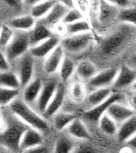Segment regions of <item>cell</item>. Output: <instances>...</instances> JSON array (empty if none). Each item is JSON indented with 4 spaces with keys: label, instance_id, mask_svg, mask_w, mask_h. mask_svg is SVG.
Returning a JSON list of instances; mask_svg holds the SVG:
<instances>
[{
    "label": "cell",
    "instance_id": "cell-1",
    "mask_svg": "<svg viewBox=\"0 0 136 153\" xmlns=\"http://www.w3.org/2000/svg\"><path fill=\"white\" fill-rule=\"evenodd\" d=\"M1 120L2 129L0 135L1 146L16 153H19L23 136L31 127L23 122L18 115L14 114L8 106L2 107Z\"/></svg>",
    "mask_w": 136,
    "mask_h": 153
},
{
    "label": "cell",
    "instance_id": "cell-2",
    "mask_svg": "<svg viewBox=\"0 0 136 153\" xmlns=\"http://www.w3.org/2000/svg\"><path fill=\"white\" fill-rule=\"evenodd\" d=\"M133 39L136 40V27L122 23L111 34L99 41V51L105 57H113L120 54Z\"/></svg>",
    "mask_w": 136,
    "mask_h": 153
},
{
    "label": "cell",
    "instance_id": "cell-3",
    "mask_svg": "<svg viewBox=\"0 0 136 153\" xmlns=\"http://www.w3.org/2000/svg\"><path fill=\"white\" fill-rule=\"evenodd\" d=\"M10 110L16 115L21 118L23 122L29 125L31 128L40 131L41 133L47 132L49 127L45 117H42L38 111L31 107V105L25 101L23 98H18L8 106Z\"/></svg>",
    "mask_w": 136,
    "mask_h": 153
},
{
    "label": "cell",
    "instance_id": "cell-4",
    "mask_svg": "<svg viewBox=\"0 0 136 153\" xmlns=\"http://www.w3.org/2000/svg\"><path fill=\"white\" fill-rule=\"evenodd\" d=\"M30 49H31L30 32L16 31V34L10 43L1 51L5 54L10 62H13L21 56H23L25 53L30 51Z\"/></svg>",
    "mask_w": 136,
    "mask_h": 153
},
{
    "label": "cell",
    "instance_id": "cell-5",
    "mask_svg": "<svg viewBox=\"0 0 136 153\" xmlns=\"http://www.w3.org/2000/svg\"><path fill=\"white\" fill-rule=\"evenodd\" d=\"M117 102H122L128 104L125 93L114 92L107 101H105V102L101 103L99 105L95 106V107L86 110L82 115V120L84 123H87V124L92 126L98 125L101 117H103L107 113L108 107L112 104H114V103H117Z\"/></svg>",
    "mask_w": 136,
    "mask_h": 153
},
{
    "label": "cell",
    "instance_id": "cell-6",
    "mask_svg": "<svg viewBox=\"0 0 136 153\" xmlns=\"http://www.w3.org/2000/svg\"><path fill=\"white\" fill-rule=\"evenodd\" d=\"M93 41H94V37L91 34V32H88V33L77 34V35L66 36L65 38L61 39V45L65 52L76 54L86 50Z\"/></svg>",
    "mask_w": 136,
    "mask_h": 153
},
{
    "label": "cell",
    "instance_id": "cell-7",
    "mask_svg": "<svg viewBox=\"0 0 136 153\" xmlns=\"http://www.w3.org/2000/svg\"><path fill=\"white\" fill-rule=\"evenodd\" d=\"M34 56L28 51L23 56L16 59L14 62V73L21 81L22 87H26L33 80L34 76Z\"/></svg>",
    "mask_w": 136,
    "mask_h": 153
},
{
    "label": "cell",
    "instance_id": "cell-8",
    "mask_svg": "<svg viewBox=\"0 0 136 153\" xmlns=\"http://www.w3.org/2000/svg\"><path fill=\"white\" fill-rule=\"evenodd\" d=\"M118 73L119 68H110L98 71L92 79H90L87 82V87L90 89L91 92L101 88H110L115 83Z\"/></svg>",
    "mask_w": 136,
    "mask_h": 153
},
{
    "label": "cell",
    "instance_id": "cell-9",
    "mask_svg": "<svg viewBox=\"0 0 136 153\" xmlns=\"http://www.w3.org/2000/svg\"><path fill=\"white\" fill-rule=\"evenodd\" d=\"M58 84L56 83V81L54 80H48L43 84V88L41 90V93L39 95L38 99L35 102V107L36 110L38 112H41L42 114L46 110L49 102L52 99L56 92V89H58Z\"/></svg>",
    "mask_w": 136,
    "mask_h": 153
},
{
    "label": "cell",
    "instance_id": "cell-10",
    "mask_svg": "<svg viewBox=\"0 0 136 153\" xmlns=\"http://www.w3.org/2000/svg\"><path fill=\"white\" fill-rule=\"evenodd\" d=\"M136 82V70L129 66L127 63H124L119 68L118 76L114 83L113 87L116 90L131 88Z\"/></svg>",
    "mask_w": 136,
    "mask_h": 153
},
{
    "label": "cell",
    "instance_id": "cell-11",
    "mask_svg": "<svg viewBox=\"0 0 136 153\" xmlns=\"http://www.w3.org/2000/svg\"><path fill=\"white\" fill-rule=\"evenodd\" d=\"M107 114L110 115L120 126L127 120H129L130 117H132L133 115H135L136 113L128 104L122 102H117L114 103L108 107Z\"/></svg>",
    "mask_w": 136,
    "mask_h": 153
},
{
    "label": "cell",
    "instance_id": "cell-12",
    "mask_svg": "<svg viewBox=\"0 0 136 153\" xmlns=\"http://www.w3.org/2000/svg\"><path fill=\"white\" fill-rule=\"evenodd\" d=\"M61 39L58 36L54 35L47 40L41 42L40 44L34 46L30 49V52L35 58H46L58 46L61 45Z\"/></svg>",
    "mask_w": 136,
    "mask_h": 153
},
{
    "label": "cell",
    "instance_id": "cell-13",
    "mask_svg": "<svg viewBox=\"0 0 136 153\" xmlns=\"http://www.w3.org/2000/svg\"><path fill=\"white\" fill-rule=\"evenodd\" d=\"M65 102H66V88L64 86V84H58L55 94H54L52 99L49 102L46 110L44 111L43 117L45 118L52 117L56 112H58L61 110V108L64 106Z\"/></svg>",
    "mask_w": 136,
    "mask_h": 153
},
{
    "label": "cell",
    "instance_id": "cell-14",
    "mask_svg": "<svg viewBox=\"0 0 136 153\" xmlns=\"http://www.w3.org/2000/svg\"><path fill=\"white\" fill-rule=\"evenodd\" d=\"M65 50L61 47V45L58 46L54 50L51 52L44 61V71L48 75H52L56 71L59 70L61 65L63 62L65 56Z\"/></svg>",
    "mask_w": 136,
    "mask_h": 153
},
{
    "label": "cell",
    "instance_id": "cell-15",
    "mask_svg": "<svg viewBox=\"0 0 136 153\" xmlns=\"http://www.w3.org/2000/svg\"><path fill=\"white\" fill-rule=\"evenodd\" d=\"M69 10H70V8L66 6L65 4L61 3V2H56L52 7V9L49 11V13L41 21L51 29L59 23H63V19H65L66 14L68 13Z\"/></svg>",
    "mask_w": 136,
    "mask_h": 153
},
{
    "label": "cell",
    "instance_id": "cell-16",
    "mask_svg": "<svg viewBox=\"0 0 136 153\" xmlns=\"http://www.w3.org/2000/svg\"><path fill=\"white\" fill-rule=\"evenodd\" d=\"M54 34L51 32V29L46 26L42 21L37 22L35 27L30 31V38H31V48L40 44L41 42L47 40L53 37Z\"/></svg>",
    "mask_w": 136,
    "mask_h": 153
},
{
    "label": "cell",
    "instance_id": "cell-17",
    "mask_svg": "<svg viewBox=\"0 0 136 153\" xmlns=\"http://www.w3.org/2000/svg\"><path fill=\"white\" fill-rule=\"evenodd\" d=\"M37 19L33 18L31 14H22V16H14L11 19H9L6 24L14 31L30 32L35 27Z\"/></svg>",
    "mask_w": 136,
    "mask_h": 153
},
{
    "label": "cell",
    "instance_id": "cell-18",
    "mask_svg": "<svg viewBox=\"0 0 136 153\" xmlns=\"http://www.w3.org/2000/svg\"><path fill=\"white\" fill-rule=\"evenodd\" d=\"M43 84L40 79L36 78L30 82L26 87H24L23 91V99L28 104L32 105L35 104V102L38 99L39 95L41 93V90L43 88Z\"/></svg>",
    "mask_w": 136,
    "mask_h": 153
},
{
    "label": "cell",
    "instance_id": "cell-19",
    "mask_svg": "<svg viewBox=\"0 0 136 153\" xmlns=\"http://www.w3.org/2000/svg\"><path fill=\"white\" fill-rule=\"evenodd\" d=\"M98 2H99V6H98L97 18L99 23L107 24L111 23L114 19H118L119 11L120 10H119L117 6L108 3V2L105 1V0H98Z\"/></svg>",
    "mask_w": 136,
    "mask_h": 153
},
{
    "label": "cell",
    "instance_id": "cell-20",
    "mask_svg": "<svg viewBox=\"0 0 136 153\" xmlns=\"http://www.w3.org/2000/svg\"><path fill=\"white\" fill-rule=\"evenodd\" d=\"M113 93L114 91L112 88H101L92 91V92H90V94L87 95V97L85 99L86 106H87L88 109L95 107V106L107 101Z\"/></svg>",
    "mask_w": 136,
    "mask_h": 153
},
{
    "label": "cell",
    "instance_id": "cell-21",
    "mask_svg": "<svg viewBox=\"0 0 136 153\" xmlns=\"http://www.w3.org/2000/svg\"><path fill=\"white\" fill-rule=\"evenodd\" d=\"M66 133L68 135H70L71 137L76 138V139H81V140H89L91 138V135L89 133V131L86 127L85 123L80 118H76L70 125L67 127L65 130Z\"/></svg>",
    "mask_w": 136,
    "mask_h": 153
},
{
    "label": "cell",
    "instance_id": "cell-22",
    "mask_svg": "<svg viewBox=\"0 0 136 153\" xmlns=\"http://www.w3.org/2000/svg\"><path fill=\"white\" fill-rule=\"evenodd\" d=\"M43 143V135L40 131L30 128L23 136V139L21 142V151L30 149L36 146H39Z\"/></svg>",
    "mask_w": 136,
    "mask_h": 153
},
{
    "label": "cell",
    "instance_id": "cell-23",
    "mask_svg": "<svg viewBox=\"0 0 136 153\" xmlns=\"http://www.w3.org/2000/svg\"><path fill=\"white\" fill-rule=\"evenodd\" d=\"M136 135V114L120 125L117 133L119 140L122 142H127Z\"/></svg>",
    "mask_w": 136,
    "mask_h": 153
},
{
    "label": "cell",
    "instance_id": "cell-24",
    "mask_svg": "<svg viewBox=\"0 0 136 153\" xmlns=\"http://www.w3.org/2000/svg\"><path fill=\"white\" fill-rule=\"evenodd\" d=\"M77 147L70 135L63 134L56 139L53 145V153H72Z\"/></svg>",
    "mask_w": 136,
    "mask_h": 153
},
{
    "label": "cell",
    "instance_id": "cell-25",
    "mask_svg": "<svg viewBox=\"0 0 136 153\" xmlns=\"http://www.w3.org/2000/svg\"><path fill=\"white\" fill-rule=\"evenodd\" d=\"M97 68L92 61L90 60H82L77 65L76 68V74L81 80L88 81L92 79L97 74Z\"/></svg>",
    "mask_w": 136,
    "mask_h": 153
},
{
    "label": "cell",
    "instance_id": "cell-26",
    "mask_svg": "<svg viewBox=\"0 0 136 153\" xmlns=\"http://www.w3.org/2000/svg\"><path fill=\"white\" fill-rule=\"evenodd\" d=\"M53 118V126L54 129L58 132L63 130H66L67 127L73 122L74 120H76L77 117H76L75 113L73 112H68L65 111V110H59L58 112H56L55 114L52 117Z\"/></svg>",
    "mask_w": 136,
    "mask_h": 153
},
{
    "label": "cell",
    "instance_id": "cell-27",
    "mask_svg": "<svg viewBox=\"0 0 136 153\" xmlns=\"http://www.w3.org/2000/svg\"><path fill=\"white\" fill-rule=\"evenodd\" d=\"M56 0H45L43 2H40L38 4H35L31 7L30 14L36 19H42L49 13V11L52 9L54 4L56 3Z\"/></svg>",
    "mask_w": 136,
    "mask_h": 153
},
{
    "label": "cell",
    "instance_id": "cell-28",
    "mask_svg": "<svg viewBox=\"0 0 136 153\" xmlns=\"http://www.w3.org/2000/svg\"><path fill=\"white\" fill-rule=\"evenodd\" d=\"M0 85H1V87L11 89H19L22 87L21 81H19L18 75L11 71L0 74Z\"/></svg>",
    "mask_w": 136,
    "mask_h": 153
},
{
    "label": "cell",
    "instance_id": "cell-29",
    "mask_svg": "<svg viewBox=\"0 0 136 153\" xmlns=\"http://www.w3.org/2000/svg\"><path fill=\"white\" fill-rule=\"evenodd\" d=\"M19 96V89L1 87L0 89V102L2 107H7Z\"/></svg>",
    "mask_w": 136,
    "mask_h": 153
},
{
    "label": "cell",
    "instance_id": "cell-30",
    "mask_svg": "<svg viewBox=\"0 0 136 153\" xmlns=\"http://www.w3.org/2000/svg\"><path fill=\"white\" fill-rule=\"evenodd\" d=\"M98 127L101 130V132L105 133V135L113 136L118 133V124L113 120L110 115L105 113L103 117H101L99 123H98Z\"/></svg>",
    "mask_w": 136,
    "mask_h": 153
},
{
    "label": "cell",
    "instance_id": "cell-31",
    "mask_svg": "<svg viewBox=\"0 0 136 153\" xmlns=\"http://www.w3.org/2000/svg\"><path fill=\"white\" fill-rule=\"evenodd\" d=\"M66 34L67 36L77 35V34H83L90 32V25L85 19L75 22L73 24L67 25L66 26Z\"/></svg>",
    "mask_w": 136,
    "mask_h": 153
},
{
    "label": "cell",
    "instance_id": "cell-32",
    "mask_svg": "<svg viewBox=\"0 0 136 153\" xmlns=\"http://www.w3.org/2000/svg\"><path fill=\"white\" fill-rule=\"evenodd\" d=\"M76 68L77 65H75V62L73 61V59L70 57H65L59 68V76H61L63 81H68L72 76L74 75V73H76Z\"/></svg>",
    "mask_w": 136,
    "mask_h": 153
},
{
    "label": "cell",
    "instance_id": "cell-33",
    "mask_svg": "<svg viewBox=\"0 0 136 153\" xmlns=\"http://www.w3.org/2000/svg\"><path fill=\"white\" fill-rule=\"evenodd\" d=\"M118 21L121 23L132 25L136 27V6L127 7V8L120 9L118 16Z\"/></svg>",
    "mask_w": 136,
    "mask_h": 153
},
{
    "label": "cell",
    "instance_id": "cell-34",
    "mask_svg": "<svg viewBox=\"0 0 136 153\" xmlns=\"http://www.w3.org/2000/svg\"><path fill=\"white\" fill-rule=\"evenodd\" d=\"M16 31L10 28L7 24H2L1 26V35H0V45H1V50L4 49L10 43V41L13 38Z\"/></svg>",
    "mask_w": 136,
    "mask_h": 153
},
{
    "label": "cell",
    "instance_id": "cell-35",
    "mask_svg": "<svg viewBox=\"0 0 136 153\" xmlns=\"http://www.w3.org/2000/svg\"><path fill=\"white\" fill-rule=\"evenodd\" d=\"M70 96L75 102L82 101L85 98V87H84V85L79 82L74 83L70 89Z\"/></svg>",
    "mask_w": 136,
    "mask_h": 153
},
{
    "label": "cell",
    "instance_id": "cell-36",
    "mask_svg": "<svg viewBox=\"0 0 136 153\" xmlns=\"http://www.w3.org/2000/svg\"><path fill=\"white\" fill-rule=\"evenodd\" d=\"M83 19H84V16H83L82 11L76 8H72L68 11V13L66 14L65 19H63V24L65 25V26H67V25L73 24V23H75V22H78Z\"/></svg>",
    "mask_w": 136,
    "mask_h": 153
},
{
    "label": "cell",
    "instance_id": "cell-37",
    "mask_svg": "<svg viewBox=\"0 0 136 153\" xmlns=\"http://www.w3.org/2000/svg\"><path fill=\"white\" fill-rule=\"evenodd\" d=\"M4 6L9 7L12 10H19L24 5H26L25 0H1Z\"/></svg>",
    "mask_w": 136,
    "mask_h": 153
},
{
    "label": "cell",
    "instance_id": "cell-38",
    "mask_svg": "<svg viewBox=\"0 0 136 153\" xmlns=\"http://www.w3.org/2000/svg\"><path fill=\"white\" fill-rule=\"evenodd\" d=\"M19 153H53V148L51 149L50 147H48L47 145L41 144L39 146L30 148V149L24 150V151H21Z\"/></svg>",
    "mask_w": 136,
    "mask_h": 153
},
{
    "label": "cell",
    "instance_id": "cell-39",
    "mask_svg": "<svg viewBox=\"0 0 136 153\" xmlns=\"http://www.w3.org/2000/svg\"><path fill=\"white\" fill-rule=\"evenodd\" d=\"M125 96H126V98H127L128 105H129L136 113V90H132V89H131L130 91L125 93Z\"/></svg>",
    "mask_w": 136,
    "mask_h": 153
},
{
    "label": "cell",
    "instance_id": "cell-40",
    "mask_svg": "<svg viewBox=\"0 0 136 153\" xmlns=\"http://www.w3.org/2000/svg\"><path fill=\"white\" fill-rule=\"evenodd\" d=\"M105 1L108 2V3L113 4V5L117 6L118 8H127V7L134 6L133 5V2L130 0H105Z\"/></svg>",
    "mask_w": 136,
    "mask_h": 153
},
{
    "label": "cell",
    "instance_id": "cell-41",
    "mask_svg": "<svg viewBox=\"0 0 136 153\" xmlns=\"http://www.w3.org/2000/svg\"><path fill=\"white\" fill-rule=\"evenodd\" d=\"M72 153H96V150L92 146L84 143V144L77 145V147L74 149Z\"/></svg>",
    "mask_w": 136,
    "mask_h": 153
},
{
    "label": "cell",
    "instance_id": "cell-42",
    "mask_svg": "<svg viewBox=\"0 0 136 153\" xmlns=\"http://www.w3.org/2000/svg\"><path fill=\"white\" fill-rule=\"evenodd\" d=\"M10 70V61L6 57V55L1 51V59H0V71H9Z\"/></svg>",
    "mask_w": 136,
    "mask_h": 153
},
{
    "label": "cell",
    "instance_id": "cell-43",
    "mask_svg": "<svg viewBox=\"0 0 136 153\" xmlns=\"http://www.w3.org/2000/svg\"><path fill=\"white\" fill-rule=\"evenodd\" d=\"M127 63L128 65L131 66L132 68H134V70H136V52L132 53L131 55L128 57L127 59Z\"/></svg>",
    "mask_w": 136,
    "mask_h": 153
},
{
    "label": "cell",
    "instance_id": "cell-44",
    "mask_svg": "<svg viewBox=\"0 0 136 153\" xmlns=\"http://www.w3.org/2000/svg\"><path fill=\"white\" fill-rule=\"evenodd\" d=\"M56 1L61 2V3H63V4H65V5L68 6L70 9L75 8V7H74V0H56Z\"/></svg>",
    "mask_w": 136,
    "mask_h": 153
},
{
    "label": "cell",
    "instance_id": "cell-45",
    "mask_svg": "<svg viewBox=\"0 0 136 153\" xmlns=\"http://www.w3.org/2000/svg\"><path fill=\"white\" fill-rule=\"evenodd\" d=\"M43 1H45V0H25V3H26V5H29L32 7L35 5V4H38Z\"/></svg>",
    "mask_w": 136,
    "mask_h": 153
},
{
    "label": "cell",
    "instance_id": "cell-46",
    "mask_svg": "<svg viewBox=\"0 0 136 153\" xmlns=\"http://www.w3.org/2000/svg\"><path fill=\"white\" fill-rule=\"evenodd\" d=\"M128 145H129V146L131 147V148H133V149H136V135L134 136V137H132L131 138L130 140H128L127 142Z\"/></svg>",
    "mask_w": 136,
    "mask_h": 153
},
{
    "label": "cell",
    "instance_id": "cell-47",
    "mask_svg": "<svg viewBox=\"0 0 136 153\" xmlns=\"http://www.w3.org/2000/svg\"><path fill=\"white\" fill-rule=\"evenodd\" d=\"M78 4L80 5V8L82 10H85L86 7H87V0H77Z\"/></svg>",
    "mask_w": 136,
    "mask_h": 153
},
{
    "label": "cell",
    "instance_id": "cell-48",
    "mask_svg": "<svg viewBox=\"0 0 136 153\" xmlns=\"http://www.w3.org/2000/svg\"><path fill=\"white\" fill-rule=\"evenodd\" d=\"M0 153H16V152H13V151H11V150L7 149V148H5V147L1 146V150H0Z\"/></svg>",
    "mask_w": 136,
    "mask_h": 153
},
{
    "label": "cell",
    "instance_id": "cell-49",
    "mask_svg": "<svg viewBox=\"0 0 136 153\" xmlns=\"http://www.w3.org/2000/svg\"><path fill=\"white\" fill-rule=\"evenodd\" d=\"M131 89H132V90H136V82L133 84V86L131 87Z\"/></svg>",
    "mask_w": 136,
    "mask_h": 153
},
{
    "label": "cell",
    "instance_id": "cell-50",
    "mask_svg": "<svg viewBox=\"0 0 136 153\" xmlns=\"http://www.w3.org/2000/svg\"><path fill=\"white\" fill-rule=\"evenodd\" d=\"M130 1H132V2H136V0H130Z\"/></svg>",
    "mask_w": 136,
    "mask_h": 153
},
{
    "label": "cell",
    "instance_id": "cell-51",
    "mask_svg": "<svg viewBox=\"0 0 136 153\" xmlns=\"http://www.w3.org/2000/svg\"><path fill=\"white\" fill-rule=\"evenodd\" d=\"M135 46H136V42H135Z\"/></svg>",
    "mask_w": 136,
    "mask_h": 153
}]
</instances>
